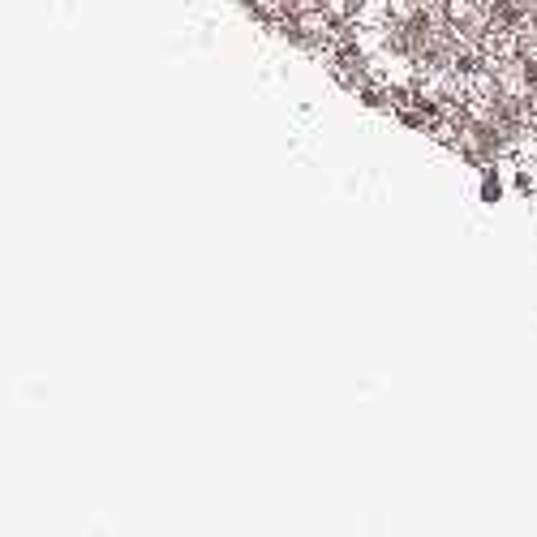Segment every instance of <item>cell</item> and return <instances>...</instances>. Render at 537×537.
<instances>
[{"label": "cell", "instance_id": "4", "mask_svg": "<svg viewBox=\"0 0 537 537\" xmlns=\"http://www.w3.org/2000/svg\"><path fill=\"white\" fill-rule=\"evenodd\" d=\"M293 5H297V9H314V5H318V0H293Z\"/></svg>", "mask_w": 537, "mask_h": 537}, {"label": "cell", "instance_id": "3", "mask_svg": "<svg viewBox=\"0 0 537 537\" xmlns=\"http://www.w3.org/2000/svg\"><path fill=\"white\" fill-rule=\"evenodd\" d=\"M512 26H516V39H520V56H529V61H537V13H533V9H525Z\"/></svg>", "mask_w": 537, "mask_h": 537}, {"label": "cell", "instance_id": "1", "mask_svg": "<svg viewBox=\"0 0 537 537\" xmlns=\"http://www.w3.org/2000/svg\"><path fill=\"white\" fill-rule=\"evenodd\" d=\"M512 56H520L516 26H507V22H486V31L477 35V61H482L486 69H495V65H503V61H512Z\"/></svg>", "mask_w": 537, "mask_h": 537}, {"label": "cell", "instance_id": "2", "mask_svg": "<svg viewBox=\"0 0 537 537\" xmlns=\"http://www.w3.org/2000/svg\"><path fill=\"white\" fill-rule=\"evenodd\" d=\"M490 74L499 78V95H507V99H529V61H520V56H512V61H503V65H495Z\"/></svg>", "mask_w": 537, "mask_h": 537}]
</instances>
